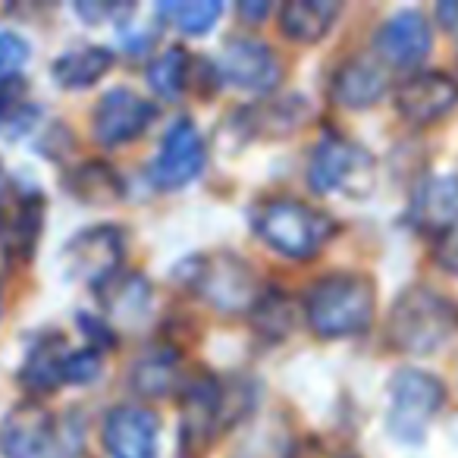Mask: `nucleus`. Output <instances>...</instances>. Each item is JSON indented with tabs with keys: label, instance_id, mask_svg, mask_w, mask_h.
Wrapping results in <instances>:
<instances>
[{
	"label": "nucleus",
	"instance_id": "1",
	"mask_svg": "<svg viewBox=\"0 0 458 458\" xmlns=\"http://www.w3.org/2000/svg\"><path fill=\"white\" fill-rule=\"evenodd\" d=\"M305 314L320 339L358 336L374 320V286L355 274L324 276L308 289Z\"/></svg>",
	"mask_w": 458,
	"mask_h": 458
},
{
	"label": "nucleus",
	"instance_id": "2",
	"mask_svg": "<svg viewBox=\"0 0 458 458\" xmlns=\"http://www.w3.org/2000/svg\"><path fill=\"white\" fill-rule=\"evenodd\" d=\"M458 330V311L445 295L427 286H411L399 295L389 314V336L408 355H430Z\"/></svg>",
	"mask_w": 458,
	"mask_h": 458
},
{
	"label": "nucleus",
	"instance_id": "3",
	"mask_svg": "<svg viewBox=\"0 0 458 458\" xmlns=\"http://www.w3.org/2000/svg\"><path fill=\"white\" fill-rule=\"evenodd\" d=\"M255 233L283 258L305 261L320 251V245L330 239L333 220L324 210L311 204L293 201V198H276L258 208Z\"/></svg>",
	"mask_w": 458,
	"mask_h": 458
},
{
	"label": "nucleus",
	"instance_id": "4",
	"mask_svg": "<svg viewBox=\"0 0 458 458\" xmlns=\"http://www.w3.org/2000/svg\"><path fill=\"white\" fill-rule=\"evenodd\" d=\"M0 452L7 458H72L76 439L66 437L54 411L38 402H26L0 424Z\"/></svg>",
	"mask_w": 458,
	"mask_h": 458
},
{
	"label": "nucleus",
	"instance_id": "5",
	"mask_svg": "<svg viewBox=\"0 0 458 458\" xmlns=\"http://www.w3.org/2000/svg\"><path fill=\"white\" fill-rule=\"evenodd\" d=\"M182 276L210 308L216 311H245L258 301L255 295V274L251 267L236 255H208L195 258V261L185 264Z\"/></svg>",
	"mask_w": 458,
	"mask_h": 458
},
{
	"label": "nucleus",
	"instance_id": "6",
	"mask_svg": "<svg viewBox=\"0 0 458 458\" xmlns=\"http://www.w3.org/2000/svg\"><path fill=\"white\" fill-rule=\"evenodd\" d=\"M308 182L320 195L345 191V195H364L374 185V160L361 145L343 139V135H324L314 148Z\"/></svg>",
	"mask_w": 458,
	"mask_h": 458
},
{
	"label": "nucleus",
	"instance_id": "7",
	"mask_svg": "<svg viewBox=\"0 0 458 458\" xmlns=\"http://www.w3.org/2000/svg\"><path fill=\"white\" fill-rule=\"evenodd\" d=\"M443 383L424 370H399L389 386V433L402 443H420L433 414L443 408Z\"/></svg>",
	"mask_w": 458,
	"mask_h": 458
},
{
	"label": "nucleus",
	"instance_id": "8",
	"mask_svg": "<svg viewBox=\"0 0 458 458\" xmlns=\"http://www.w3.org/2000/svg\"><path fill=\"white\" fill-rule=\"evenodd\" d=\"M204 141L201 132L191 126V120H176L166 129L160 151L151 164V179L160 189H182L191 179H198V173L204 170Z\"/></svg>",
	"mask_w": 458,
	"mask_h": 458
},
{
	"label": "nucleus",
	"instance_id": "9",
	"mask_svg": "<svg viewBox=\"0 0 458 458\" xmlns=\"http://www.w3.org/2000/svg\"><path fill=\"white\" fill-rule=\"evenodd\" d=\"M154 116H157V110L151 101H145L129 89H110L91 114V126H95V139L101 145L114 148L139 139L151 126Z\"/></svg>",
	"mask_w": 458,
	"mask_h": 458
},
{
	"label": "nucleus",
	"instance_id": "10",
	"mask_svg": "<svg viewBox=\"0 0 458 458\" xmlns=\"http://www.w3.org/2000/svg\"><path fill=\"white\" fill-rule=\"evenodd\" d=\"M123 249L126 239L116 226H91L82 229L79 236H72V242L66 245V270L72 276H82L91 283H107L114 276V270L123 261Z\"/></svg>",
	"mask_w": 458,
	"mask_h": 458
},
{
	"label": "nucleus",
	"instance_id": "11",
	"mask_svg": "<svg viewBox=\"0 0 458 458\" xmlns=\"http://www.w3.org/2000/svg\"><path fill=\"white\" fill-rule=\"evenodd\" d=\"M110 458H154L157 455V414L141 405H116L101 427Z\"/></svg>",
	"mask_w": 458,
	"mask_h": 458
},
{
	"label": "nucleus",
	"instance_id": "12",
	"mask_svg": "<svg viewBox=\"0 0 458 458\" xmlns=\"http://www.w3.org/2000/svg\"><path fill=\"white\" fill-rule=\"evenodd\" d=\"M220 76L245 91H270L280 82V60L258 38H233L220 54Z\"/></svg>",
	"mask_w": 458,
	"mask_h": 458
},
{
	"label": "nucleus",
	"instance_id": "13",
	"mask_svg": "<svg viewBox=\"0 0 458 458\" xmlns=\"http://www.w3.org/2000/svg\"><path fill=\"white\" fill-rule=\"evenodd\" d=\"M458 104V82L445 72H418L402 82L395 95V110L411 126H427L445 116Z\"/></svg>",
	"mask_w": 458,
	"mask_h": 458
},
{
	"label": "nucleus",
	"instance_id": "14",
	"mask_svg": "<svg viewBox=\"0 0 458 458\" xmlns=\"http://www.w3.org/2000/svg\"><path fill=\"white\" fill-rule=\"evenodd\" d=\"M226 386L214 377H201L185 389L182 402V445L185 449H201L216 437L220 424L226 420Z\"/></svg>",
	"mask_w": 458,
	"mask_h": 458
},
{
	"label": "nucleus",
	"instance_id": "15",
	"mask_svg": "<svg viewBox=\"0 0 458 458\" xmlns=\"http://www.w3.org/2000/svg\"><path fill=\"white\" fill-rule=\"evenodd\" d=\"M377 51L386 64L399 66H418L420 60L430 54L433 35H430V22L424 20V13L418 10H402V13L389 16L380 29H377L374 38Z\"/></svg>",
	"mask_w": 458,
	"mask_h": 458
},
{
	"label": "nucleus",
	"instance_id": "16",
	"mask_svg": "<svg viewBox=\"0 0 458 458\" xmlns=\"http://www.w3.org/2000/svg\"><path fill=\"white\" fill-rule=\"evenodd\" d=\"M411 220L418 223L424 233H437L443 236L445 229L458 223V176L452 173H439L430 176L418 189L411 204Z\"/></svg>",
	"mask_w": 458,
	"mask_h": 458
},
{
	"label": "nucleus",
	"instance_id": "17",
	"mask_svg": "<svg viewBox=\"0 0 458 458\" xmlns=\"http://www.w3.org/2000/svg\"><path fill=\"white\" fill-rule=\"evenodd\" d=\"M330 95L336 104L352 110L374 107L386 95V76H383V70L374 60H364V57L345 60L336 70V76H333Z\"/></svg>",
	"mask_w": 458,
	"mask_h": 458
},
{
	"label": "nucleus",
	"instance_id": "18",
	"mask_svg": "<svg viewBox=\"0 0 458 458\" xmlns=\"http://www.w3.org/2000/svg\"><path fill=\"white\" fill-rule=\"evenodd\" d=\"M339 4L330 0H289L280 7V29L299 45H314L333 29Z\"/></svg>",
	"mask_w": 458,
	"mask_h": 458
},
{
	"label": "nucleus",
	"instance_id": "19",
	"mask_svg": "<svg viewBox=\"0 0 458 458\" xmlns=\"http://www.w3.org/2000/svg\"><path fill=\"white\" fill-rule=\"evenodd\" d=\"M110 66H114V51L91 45V47H79V51H70L60 60H54L51 72L64 89H91Z\"/></svg>",
	"mask_w": 458,
	"mask_h": 458
},
{
	"label": "nucleus",
	"instance_id": "20",
	"mask_svg": "<svg viewBox=\"0 0 458 458\" xmlns=\"http://www.w3.org/2000/svg\"><path fill=\"white\" fill-rule=\"evenodd\" d=\"M101 299L107 311L120 320H141L148 314V301H151V286L141 280L139 274H120L101 283Z\"/></svg>",
	"mask_w": 458,
	"mask_h": 458
},
{
	"label": "nucleus",
	"instance_id": "21",
	"mask_svg": "<svg viewBox=\"0 0 458 458\" xmlns=\"http://www.w3.org/2000/svg\"><path fill=\"white\" fill-rule=\"evenodd\" d=\"M70 352L64 349L57 336H47L29 352L26 358V368H22V380L26 386L38 389V393H47V389L60 386L64 383V364Z\"/></svg>",
	"mask_w": 458,
	"mask_h": 458
},
{
	"label": "nucleus",
	"instance_id": "22",
	"mask_svg": "<svg viewBox=\"0 0 458 458\" xmlns=\"http://www.w3.org/2000/svg\"><path fill=\"white\" fill-rule=\"evenodd\" d=\"M249 126L255 135H289L299 129V123L308 116V104H301V98H283V101H264L258 107L245 110Z\"/></svg>",
	"mask_w": 458,
	"mask_h": 458
},
{
	"label": "nucleus",
	"instance_id": "23",
	"mask_svg": "<svg viewBox=\"0 0 458 458\" xmlns=\"http://www.w3.org/2000/svg\"><path fill=\"white\" fill-rule=\"evenodd\" d=\"M189 82V54L185 47H166L151 66H148V85L164 101H176Z\"/></svg>",
	"mask_w": 458,
	"mask_h": 458
},
{
	"label": "nucleus",
	"instance_id": "24",
	"mask_svg": "<svg viewBox=\"0 0 458 458\" xmlns=\"http://www.w3.org/2000/svg\"><path fill=\"white\" fill-rule=\"evenodd\" d=\"M157 13L164 16L170 26H176L179 32L204 35L220 20L223 4H216V0H173V4H160Z\"/></svg>",
	"mask_w": 458,
	"mask_h": 458
},
{
	"label": "nucleus",
	"instance_id": "25",
	"mask_svg": "<svg viewBox=\"0 0 458 458\" xmlns=\"http://www.w3.org/2000/svg\"><path fill=\"white\" fill-rule=\"evenodd\" d=\"M72 191H76L82 201L101 204V201L120 198L123 185L107 164H85L82 170H76V176H72Z\"/></svg>",
	"mask_w": 458,
	"mask_h": 458
},
{
	"label": "nucleus",
	"instance_id": "26",
	"mask_svg": "<svg viewBox=\"0 0 458 458\" xmlns=\"http://www.w3.org/2000/svg\"><path fill=\"white\" fill-rule=\"evenodd\" d=\"M251 320L255 327L270 339H283L289 330H293V308H289V299L276 289H270L267 295L251 305Z\"/></svg>",
	"mask_w": 458,
	"mask_h": 458
},
{
	"label": "nucleus",
	"instance_id": "27",
	"mask_svg": "<svg viewBox=\"0 0 458 458\" xmlns=\"http://www.w3.org/2000/svg\"><path fill=\"white\" fill-rule=\"evenodd\" d=\"M173 380H176V361H173V355H145L132 368V386L141 395L170 393Z\"/></svg>",
	"mask_w": 458,
	"mask_h": 458
},
{
	"label": "nucleus",
	"instance_id": "28",
	"mask_svg": "<svg viewBox=\"0 0 458 458\" xmlns=\"http://www.w3.org/2000/svg\"><path fill=\"white\" fill-rule=\"evenodd\" d=\"M101 370V355L91 349L70 352L64 364V383H91Z\"/></svg>",
	"mask_w": 458,
	"mask_h": 458
},
{
	"label": "nucleus",
	"instance_id": "29",
	"mask_svg": "<svg viewBox=\"0 0 458 458\" xmlns=\"http://www.w3.org/2000/svg\"><path fill=\"white\" fill-rule=\"evenodd\" d=\"M29 60V45L13 32H0V79H10Z\"/></svg>",
	"mask_w": 458,
	"mask_h": 458
},
{
	"label": "nucleus",
	"instance_id": "30",
	"mask_svg": "<svg viewBox=\"0 0 458 458\" xmlns=\"http://www.w3.org/2000/svg\"><path fill=\"white\" fill-rule=\"evenodd\" d=\"M437 261L443 264L449 274H458V223L452 229H445L437 239Z\"/></svg>",
	"mask_w": 458,
	"mask_h": 458
},
{
	"label": "nucleus",
	"instance_id": "31",
	"mask_svg": "<svg viewBox=\"0 0 458 458\" xmlns=\"http://www.w3.org/2000/svg\"><path fill=\"white\" fill-rule=\"evenodd\" d=\"M289 458H352V455L345 449H336L333 443H327V439L311 437V439H305Z\"/></svg>",
	"mask_w": 458,
	"mask_h": 458
},
{
	"label": "nucleus",
	"instance_id": "32",
	"mask_svg": "<svg viewBox=\"0 0 458 458\" xmlns=\"http://www.w3.org/2000/svg\"><path fill=\"white\" fill-rule=\"evenodd\" d=\"M242 13H245V16H255V20H261V16L267 13V7H264V4H261V7H249V4H245Z\"/></svg>",
	"mask_w": 458,
	"mask_h": 458
},
{
	"label": "nucleus",
	"instance_id": "33",
	"mask_svg": "<svg viewBox=\"0 0 458 458\" xmlns=\"http://www.w3.org/2000/svg\"><path fill=\"white\" fill-rule=\"evenodd\" d=\"M0 116H4V107H0Z\"/></svg>",
	"mask_w": 458,
	"mask_h": 458
}]
</instances>
